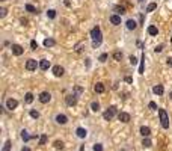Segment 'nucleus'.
I'll return each instance as SVG.
<instances>
[{
  "instance_id": "45",
  "label": "nucleus",
  "mask_w": 172,
  "mask_h": 151,
  "mask_svg": "<svg viewBox=\"0 0 172 151\" xmlns=\"http://www.w3.org/2000/svg\"><path fill=\"white\" fill-rule=\"evenodd\" d=\"M21 23L24 24V26H27V23H29V21H27V20H26V18H21Z\"/></svg>"
},
{
  "instance_id": "4",
  "label": "nucleus",
  "mask_w": 172,
  "mask_h": 151,
  "mask_svg": "<svg viewBox=\"0 0 172 151\" xmlns=\"http://www.w3.org/2000/svg\"><path fill=\"white\" fill-rule=\"evenodd\" d=\"M26 68L29 70V71H35L38 68V62L35 59H29L27 62H26Z\"/></svg>"
},
{
  "instance_id": "47",
  "label": "nucleus",
  "mask_w": 172,
  "mask_h": 151,
  "mask_svg": "<svg viewBox=\"0 0 172 151\" xmlns=\"http://www.w3.org/2000/svg\"><path fill=\"white\" fill-rule=\"evenodd\" d=\"M21 151H30V150H29L27 147H24V148H23V150H21Z\"/></svg>"
},
{
  "instance_id": "46",
  "label": "nucleus",
  "mask_w": 172,
  "mask_h": 151,
  "mask_svg": "<svg viewBox=\"0 0 172 151\" xmlns=\"http://www.w3.org/2000/svg\"><path fill=\"white\" fill-rule=\"evenodd\" d=\"M168 65L172 66V58H168Z\"/></svg>"
},
{
  "instance_id": "27",
  "label": "nucleus",
  "mask_w": 172,
  "mask_h": 151,
  "mask_svg": "<svg viewBox=\"0 0 172 151\" xmlns=\"http://www.w3.org/2000/svg\"><path fill=\"white\" fill-rule=\"evenodd\" d=\"M91 107H92L94 112H98V110H100V104H98L97 101H94L92 104H91Z\"/></svg>"
},
{
  "instance_id": "3",
  "label": "nucleus",
  "mask_w": 172,
  "mask_h": 151,
  "mask_svg": "<svg viewBox=\"0 0 172 151\" xmlns=\"http://www.w3.org/2000/svg\"><path fill=\"white\" fill-rule=\"evenodd\" d=\"M115 115H116V107H115V106H110V107H109L104 113H103V118H104L106 121H110Z\"/></svg>"
},
{
  "instance_id": "15",
  "label": "nucleus",
  "mask_w": 172,
  "mask_h": 151,
  "mask_svg": "<svg viewBox=\"0 0 172 151\" xmlns=\"http://www.w3.org/2000/svg\"><path fill=\"white\" fill-rule=\"evenodd\" d=\"M94 89H95L97 94H103V92H104V85L103 83H97L95 86H94Z\"/></svg>"
},
{
  "instance_id": "23",
  "label": "nucleus",
  "mask_w": 172,
  "mask_h": 151,
  "mask_svg": "<svg viewBox=\"0 0 172 151\" xmlns=\"http://www.w3.org/2000/svg\"><path fill=\"white\" fill-rule=\"evenodd\" d=\"M21 139H23L24 142H27V140L30 139V136L27 134V132H26V130H21Z\"/></svg>"
},
{
  "instance_id": "21",
  "label": "nucleus",
  "mask_w": 172,
  "mask_h": 151,
  "mask_svg": "<svg viewBox=\"0 0 172 151\" xmlns=\"http://www.w3.org/2000/svg\"><path fill=\"white\" fill-rule=\"evenodd\" d=\"M148 33H149V35H157L159 30H157L155 26H149V27H148Z\"/></svg>"
},
{
  "instance_id": "12",
  "label": "nucleus",
  "mask_w": 172,
  "mask_h": 151,
  "mask_svg": "<svg viewBox=\"0 0 172 151\" xmlns=\"http://www.w3.org/2000/svg\"><path fill=\"white\" fill-rule=\"evenodd\" d=\"M50 98H51V95H50L49 92H42V94L39 95V101L41 103H49Z\"/></svg>"
},
{
  "instance_id": "40",
  "label": "nucleus",
  "mask_w": 172,
  "mask_h": 151,
  "mask_svg": "<svg viewBox=\"0 0 172 151\" xmlns=\"http://www.w3.org/2000/svg\"><path fill=\"white\" fill-rule=\"evenodd\" d=\"M149 109H153V110H157V104H155L154 101H151V103H149Z\"/></svg>"
},
{
  "instance_id": "7",
  "label": "nucleus",
  "mask_w": 172,
  "mask_h": 151,
  "mask_svg": "<svg viewBox=\"0 0 172 151\" xmlns=\"http://www.w3.org/2000/svg\"><path fill=\"white\" fill-rule=\"evenodd\" d=\"M65 101H67L68 106H76L77 104V97L74 95H67V98H65Z\"/></svg>"
},
{
  "instance_id": "43",
  "label": "nucleus",
  "mask_w": 172,
  "mask_h": 151,
  "mask_svg": "<svg viewBox=\"0 0 172 151\" xmlns=\"http://www.w3.org/2000/svg\"><path fill=\"white\" fill-rule=\"evenodd\" d=\"M125 82H127V83H131V82H133V79L130 77V76H127V77H125Z\"/></svg>"
},
{
  "instance_id": "20",
  "label": "nucleus",
  "mask_w": 172,
  "mask_h": 151,
  "mask_svg": "<svg viewBox=\"0 0 172 151\" xmlns=\"http://www.w3.org/2000/svg\"><path fill=\"white\" fill-rule=\"evenodd\" d=\"M56 42H55V39H51V38H47V39H44V45L45 47H53Z\"/></svg>"
},
{
  "instance_id": "17",
  "label": "nucleus",
  "mask_w": 172,
  "mask_h": 151,
  "mask_svg": "<svg viewBox=\"0 0 172 151\" xmlns=\"http://www.w3.org/2000/svg\"><path fill=\"white\" fill-rule=\"evenodd\" d=\"M136 27H137V24H136L135 20H128V21H127V29L128 30H135Z\"/></svg>"
},
{
  "instance_id": "30",
  "label": "nucleus",
  "mask_w": 172,
  "mask_h": 151,
  "mask_svg": "<svg viewBox=\"0 0 172 151\" xmlns=\"http://www.w3.org/2000/svg\"><path fill=\"white\" fill-rule=\"evenodd\" d=\"M55 147L57 148V150H62V148H63V142H62V140H56Z\"/></svg>"
},
{
  "instance_id": "18",
  "label": "nucleus",
  "mask_w": 172,
  "mask_h": 151,
  "mask_svg": "<svg viewBox=\"0 0 172 151\" xmlns=\"http://www.w3.org/2000/svg\"><path fill=\"white\" fill-rule=\"evenodd\" d=\"M143 71H145V53L142 54V59H141V66H139V72H141V74H143Z\"/></svg>"
},
{
  "instance_id": "32",
  "label": "nucleus",
  "mask_w": 172,
  "mask_h": 151,
  "mask_svg": "<svg viewBox=\"0 0 172 151\" xmlns=\"http://www.w3.org/2000/svg\"><path fill=\"white\" fill-rule=\"evenodd\" d=\"M115 11H116L118 14H124V12H125V9H124L122 6H115Z\"/></svg>"
},
{
  "instance_id": "24",
  "label": "nucleus",
  "mask_w": 172,
  "mask_h": 151,
  "mask_svg": "<svg viewBox=\"0 0 172 151\" xmlns=\"http://www.w3.org/2000/svg\"><path fill=\"white\" fill-rule=\"evenodd\" d=\"M83 47H85V42H79V44H77V45L74 47V50H76L77 53H80V51L83 50Z\"/></svg>"
},
{
  "instance_id": "33",
  "label": "nucleus",
  "mask_w": 172,
  "mask_h": 151,
  "mask_svg": "<svg viewBox=\"0 0 172 151\" xmlns=\"http://www.w3.org/2000/svg\"><path fill=\"white\" fill-rule=\"evenodd\" d=\"M45 142H47V136H45V134H42V136L39 138V145H44Z\"/></svg>"
},
{
  "instance_id": "8",
  "label": "nucleus",
  "mask_w": 172,
  "mask_h": 151,
  "mask_svg": "<svg viewBox=\"0 0 172 151\" xmlns=\"http://www.w3.org/2000/svg\"><path fill=\"white\" fill-rule=\"evenodd\" d=\"M17 106H18V101H17L15 98H9V100L6 101V107H8V109H11V110H14V109L17 107Z\"/></svg>"
},
{
  "instance_id": "10",
  "label": "nucleus",
  "mask_w": 172,
  "mask_h": 151,
  "mask_svg": "<svg viewBox=\"0 0 172 151\" xmlns=\"http://www.w3.org/2000/svg\"><path fill=\"white\" fill-rule=\"evenodd\" d=\"M56 122H57V124H62V126H63V124H67V122H68L67 115H62V113H59L57 116H56Z\"/></svg>"
},
{
  "instance_id": "5",
  "label": "nucleus",
  "mask_w": 172,
  "mask_h": 151,
  "mask_svg": "<svg viewBox=\"0 0 172 151\" xmlns=\"http://www.w3.org/2000/svg\"><path fill=\"white\" fill-rule=\"evenodd\" d=\"M12 53L15 54V56H21V54H23V51H24V50H23V47H21V45H18V44H12Z\"/></svg>"
},
{
  "instance_id": "36",
  "label": "nucleus",
  "mask_w": 172,
  "mask_h": 151,
  "mask_svg": "<svg viewBox=\"0 0 172 151\" xmlns=\"http://www.w3.org/2000/svg\"><path fill=\"white\" fill-rule=\"evenodd\" d=\"M26 11H29V12H36V9L33 8L32 5H26Z\"/></svg>"
},
{
  "instance_id": "38",
  "label": "nucleus",
  "mask_w": 172,
  "mask_h": 151,
  "mask_svg": "<svg viewBox=\"0 0 172 151\" xmlns=\"http://www.w3.org/2000/svg\"><path fill=\"white\" fill-rule=\"evenodd\" d=\"M130 64H131V65H136V64H137V59H136L135 56H130Z\"/></svg>"
},
{
  "instance_id": "50",
  "label": "nucleus",
  "mask_w": 172,
  "mask_h": 151,
  "mask_svg": "<svg viewBox=\"0 0 172 151\" xmlns=\"http://www.w3.org/2000/svg\"><path fill=\"white\" fill-rule=\"evenodd\" d=\"M2 2H5V0H2Z\"/></svg>"
},
{
  "instance_id": "34",
  "label": "nucleus",
  "mask_w": 172,
  "mask_h": 151,
  "mask_svg": "<svg viewBox=\"0 0 172 151\" xmlns=\"http://www.w3.org/2000/svg\"><path fill=\"white\" fill-rule=\"evenodd\" d=\"M94 151H103V145L101 144H95L94 145Z\"/></svg>"
},
{
  "instance_id": "35",
  "label": "nucleus",
  "mask_w": 172,
  "mask_h": 151,
  "mask_svg": "<svg viewBox=\"0 0 172 151\" xmlns=\"http://www.w3.org/2000/svg\"><path fill=\"white\" fill-rule=\"evenodd\" d=\"M47 15H49L50 18H55L56 17V11H55V9H50V11L47 12Z\"/></svg>"
},
{
  "instance_id": "42",
  "label": "nucleus",
  "mask_w": 172,
  "mask_h": 151,
  "mask_svg": "<svg viewBox=\"0 0 172 151\" xmlns=\"http://www.w3.org/2000/svg\"><path fill=\"white\" fill-rule=\"evenodd\" d=\"M162 50H163V45H159V47L155 48V53H160Z\"/></svg>"
},
{
  "instance_id": "9",
  "label": "nucleus",
  "mask_w": 172,
  "mask_h": 151,
  "mask_svg": "<svg viewBox=\"0 0 172 151\" xmlns=\"http://www.w3.org/2000/svg\"><path fill=\"white\" fill-rule=\"evenodd\" d=\"M118 119L121 121V122H128L130 115L127 113V112H121V113H118Z\"/></svg>"
},
{
  "instance_id": "37",
  "label": "nucleus",
  "mask_w": 172,
  "mask_h": 151,
  "mask_svg": "<svg viewBox=\"0 0 172 151\" xmlns=\"http://www.w3.org/2000/svg\"><path fill=\"white\" fill-rule=\"evenodd\" d=\"M30 47H32V50H36L38 48V42L36 41H30Z\"/></svg>"
},
{
  "instance_id": "6",
  "label": "nucleus",
  "mask_w": 172,
  "mask_h": 151,
  "mask_svg": "<svg viewBox=\"0 0 172 151\" xmlns=\"http://www.w3.org/2000/svg\"><path fill=\"white\" fill-rule=\"evenodd\" d=\"M63 72H65V70H63L61 65L53 66V74H55L56 77H62V76H63Z\"/></svg>"
},
{
  "instance_id": "44",
  "label": "nucleus",
  "mask_w": 172,
  "mask_h": 151,
  "mask_svg": "<svg viewBox=\"0 0 172 151\" xmlns=\"http://www.w3.org/2000/svg\"><path fill=\"white\" fill-rule=\"evenodd\" d=\"M82 91H83V89H82V88H80V86H76V92H77V94H80V92H82Z\"/></svg>"
},
{
  "instance_id": "1",
  "label": "nucleus",
  "mask_w": 172,
  "mask_h": 151,
  "mask_svg": "<svg viewBox=\"0 0 172 151\" xmlns=\"http://www.w3.org/2000/svg\"><path fill=\"white\" fill-rule=\"evenodd\" d=\"M91 38H92V45L94 47H97L101 44L103 41V35H101V29H100L98 26H95L92 30H91Z\"/></svg>"
},
{
  "instance_id": "19",
  "label": "nucleus",
  "mask_w": 172,
  "mask_h": 151,
  "mask_svg": "<svg viewBox=\"0 0 172 151\" xmlns=\"http://www.w3.org/2000/svg\"><path fill=\"white\" fill-rule=\"evenodd\" d=\"M110 23L112 24H121V17H119V15H112Z\"/></svg>"
},
{
  "instance_id": "31",
  "label": "nucleus",
  "mask_w": 172,
  "mask_h": 151,
  "mask_svg": "<svg viewBox=\"0 0 172 151\" xmlns=\"http://www.w3.org/2000/svg\"><path fill=\"white\" fill-rule=\"evenodd\" d=\"M11 150V142H9V140H6V142H5V145H3V150L2 151H9Z\"/></svg>"
},
{
  "instance_id": "49",
  "label": "nucleus",
  "mask_w": 172,
  "mask_h": 151,
  "mask_svg": "<svg viewBox=\"0 0 172 151\" xmlns=\"http://www.w3.org/2000/svg\"><path fill=\"white\" fill-rule=\"evenodd\" d=\"M139 2H143V0H139Z\"/></svg>"
},
{
  "instance_id": "16",
  "label": "nucleus",
  "mask_w": 172,
  "mask_h": 151,
  "mask_svg": "<svg viewBox=\"0 0 172 151\" xmlns=\"http://www.w3.org/2000/svg\"><path fill=\"white\" fill-rule=\"evenodd\" d=\"M76 133H77L79 138H86V134H88V132H86L85 128H82V127H79V128L76 130Z\"/></svg>"
},
{
  "instance_id": "14",
  "label": "nucleus",
  "mask_w": 172,
  "mask_h": 151,
  "mask_svg": "<svg viewBox=\"0 0 172 151\" xmlns=\"http://www.w3.org/2000/svg\"><path fill=\"white\" fill-rule=\"evenodd\" d=\"M154 94H157V95H163V92H165V88L162 86V85H157V86H154L153 88Z\"/></svg>"
},
{
  "instance_id": "11",
  "label": "nucleus",
  "mask_w": 172,
  "mask_h": 151,
  "mask_svg": "<svg viewBox=\"0 0 172 151\" xmlns=\"http://www.w3.org/2000/svg\"><path fill=\"white\" fill-rule=\"evenodd\" d=\"M141 134L143 136V138H148V136L151 134V128H149V127H147V126H142V127H141Z\"/></svg>"
},
{
  "instance_id": "22",
  "label": "nucleus",
  "mask_w": 172,
  "mask_h": 151,
  "mask_svg": "<svg viewBox=\"0 0 172 151\" xmlns=\"http://www.w3.org/2000/svg\"><path fill=\"white\" fill-rule=\"evenodd\" d=\"M142 145H143L145 148H149V147L153 145V142H151V140H149L148 138H143V140H142Z\"/></svg>"
},
{
  "instance_id": "41",
  "label": "nucleus",
  "mask_w": 172,
  "mask_h": 151,
  "mask_svg": "<svg viewBox=\"0 0 172 151\" xmlns=\"http://www.w3.org/2000/svg\"><path fill=\"white\" fill-rule=\"evenodd\" d=\"M5 15H6V9H5V8H2V9H0V17L3 18Z\"/></svg>"
},
{
  "instance_id": "25",
  "label": "nucleus",
  "mask_w": 172,
  "mask_h": 151,
  "mask_svg": "<svg viewBox=\"0 0 172 151\" xmlns=\"http://www.w3.org/2000/svg\"><path fill=\"white\" fill-rule=\"evenodd\" d=\"M24 100H26V103H29V104H30V103L33 101V95H32L30 92H27V94H26V98H24Z\"/></svg>"
},
{
  "instance_id": "48",
  "label": "nucleus",
  "mask_w": 172,
  "mask_h": 151,
  "mask_svg": "<svg viewBox=\"0 0 172 151\" xmlns=\"http://www.w3.org/2000/svg\"><path fill=\"white\" fill-rule=\"evenodd\" d=\"M169 97H171V98H172V92H171V94H169Z\"/></svg>"
},
{
  "instance_id": "2",
  "label": "nucleus",
  "mask_w": 172,
  "mask_h": 151,
  "mask_svg": "<svg viewBox=\"0 0 172 151\" xmlns=\"http://www.w3.org/2000/svg\"><path fill=\"white\" fill-rule=\"evenodd\" d=\"M159 116H160V121H162V127L163 128H169V116H168L165 109H159Z\"/></svg>"
},
{
  "instance_id": "13",
  "label": "nucleus",
  "mask_w": 172,
  "mask_h": 151,
  "mask_svg": "<svg viewBox=\"0 0 172 151\" xmlns=\"http://www.w3.org/2000/svg\"><path fill=\"white\" fill-rule=\"evenodd\" d=\"M39 68H41L42 71H47V70L50 68V62L49 60H45V59H42L41 62H39Z\"/></svg>"
},
{
  "instance_id": "29",
  "label": "nucleus",
  "mask_w": 172,
  "mask_h": 151,
  "mask_svg": "<svg viewBox=\"0 0 172 151\" xmlns=\"http://www.w3.org/2000/svg\"><path fill=\"white\" fill-rule=\"evenodd\" d=\"M155 8H157V5H155V3H149V5H148V8H147V12H153Z\"/></svg>"
},
{
  "instance_id": "28",
  "label": "nucleus",
  "mask_w": 172,
  "mask_h": 151,
  "mask_svg": "<svg viewBox=\"0 0 172 151\" xmlns=\"http://www.w3.org/2000/svg\"><path fill=\"white\" fill-rule=\"evenodd\" d=\"M30 116L33 119H38V118H39V112H38V110H30Z\"/></svg>"
},
{
  "instance_id": "39",
  "label": "nucleus",
  "mask_w": 172,
  "mask_h": 151,
  "mask_svg": "<svg viewBox=\"0 0 172 151\" xmlns=\"http://www.w3.org/2000/svg\"><path fill=\"white\" fill-rule=\"evenodd\" d=\"M106 59H107V54L103 53L101 56H100V62H106Z\"/></svg>"
},
{
  "instance_id": "26",
  "label": "nucleus",
  "mask_w": 172,
  "mask_h": 151,
  "mask_svg": "<svg viewBox=\"0 0 172 151\" xmlns=\"http://www.w3.org/2000/svg\"><path fill=\"white\" fill-rule=\"evenodd\" d=\"M113 58H115V60H121L122 59V53H121V51H115V53H113Z\"/></svg>"
}]
</instances>
